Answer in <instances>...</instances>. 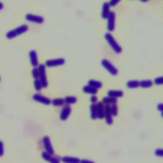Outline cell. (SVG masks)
Wrapping results in <instances>:
<instances>
[{"instance_id": "cell-39", "label": "cell", "mask_w": 163, "mask_h": 163, "mask_svg": "<svg viewBox=\"0 0 163 163\" xmlns=\"http://www.w3.org/2000/svg\"><path fill=\"white\" fill-rule=\"evenodd\" d=\"M0 80H1V77H0Z\"/></svg>"}, {"instance_id": "cell-6", "label": "cell", "mask_w": 163, "mask_h": 163, "mask_svg": "<svg viewBox=\"0 0 163 163\" xmlns=\"http://www.w3.org/2000/svg\"><path fill=\"white\" fill-rule=\"evenodd\" d=\"M25 19L27 21L33 22V23H36L38 24H42L44 22V18L42 16L34 15L31 14H27L25 16Z\"/></svg>"}, {"instance_id": "cell-25", "label": "cell", "mask_w": 163, "mask_h": 163, "mask_svg": "<svg viewBox=\"0 0 163 163\" xmlns=\"http://www.w3.org/2000/svg\"><path fill=\"white\" fill-rule=\"evenodd\" d=\"M110 112L112 116H117L118 114V106L116 104L111 105L110 107Z\"/></svg>"}, {"instance_id": "cell-32", "label": "cell", "mask_w": 163, "mask_h": 163, "mask_svg": "<svg viewBox=\"0 0 163 163\" xmlns=\"http://www.w3.org/2000/svg\"><path fill=\"white\" fill-rule=\"evenodd\" d=\"M98 98L96 95H92V96L90 98V102L92 104H96L98 103Z\"/></svg>"}, {"instance_id": "cell-22", "label": "cell", "mask_w": 163, "mask_h": 163, "mask_svg": "<svg viewBox=\"0 0 163 163\" xmlns=\"http://www.w3.org/2000/svg\"><path fill=\"white\" fill-rule=\"evenodd\" d=\"M117 103V98H111V97H105L103 99V103L105 105H114Z\"/></svg>"}, {"instance_id": "cell-37", "label": "cell", "mask_w": 163, "mask_h": 163, "mask_svg": "<svg viewBox=\"0 0 163 163\" xmlns=\"http://www.w3.org/2000/svg\"><path fill=\"white\" fill-rule=\"evenodd\" d=\"M3 7H4L3 4L2 2H0V10H2L3 8Z\"/></svg>"}, {"instance_id": "cell-10", "label": "cell", "mask_w": 163, "mask_h": 163, "mask_svg": "<svg viewBox=\"0 0 163 163\" xmlns=\"http://www.w3.org/2000/svg\"><path fill=\"white\" fill-rule=\"evenodd\" d=\"M29 57L30 59V63L33 68H35L39 65V61L38 58L37 52L35 50H32L29 52Z\"/></svg>"}, {"instance_id": "cell-13", "label": "cell", "mask_w": 163, "mask_h": 163, "mask_svg": "<svg viewBox=\"0 0 163 163\" xmlns=\"http://www.w3.org/2000/svg\"><path fill=\"white\" fill-rule=\"evenodd\" d=\"M110 5L108 2H104L102 5V17L103 19H107L110 13Z\"/></svg>"}, {"instance_id": "cell-28", "label": "cell", "mask_w": 163, "mask_h": 163, "mask_svg": "<svg viewBox=\"0 0 163 163\" xmlns=\"http://www.w3.org/2000/svg\"><path fill=\"white\" fill-rule=\"evenodd\" d=\"M42 158H43L45 161L49 162V161L50 160V159H51L52 155H50V154H49V153H47V152H43L42 154Z\"/></svg>"}, {"instance_id": "cell-4", "label": "cell", "mask_w": 163, "mask_h": 163, "mask_svg": "<svg viewBox=\"0 0 163 163\" xmlns=\"http://www.w3.org/2000/svg\"><path fill=\"white\" fill-rule=\"evenodd\" d=\"M101 64H102L103 68L106 70H107L111 75L115 76L118 74V73H119L118 70L107 59H102V61H101Z\"/></svg>"}, {"instance_id": "cell-24", "label": "cell", "mask_w": 163, "mask_h": 163, "mask_svg": "<svg viewBox=\"0 0 163 163\" xmlns=\"http://www.w3.org/2000/svg\"><path fill=\"white\" fill-rule=\"evenodd\" d=\"M51 104L54 106H61L64 105L63 98H55L51 101Z\"/></svg>"}, {"instance_id": "cell-17", "label": "cell", "mask_w": 163, "mask_h": 163, "mask_svg": "<svg viewBox=\"0 0 163 163\" xmlns=\"http://www.w3.org/2000/svg\"><path fill=\"white\" fill-rule=\"evenodd\" d=\"M91 111V118L93 120L98 119V108L96 104H92L90 106Z\"/></svg>"}, {"instance_id": "cell-36", "label": "cell", "mask_w": 163, "mask_h": 163, "mask_svg": "<svg viewBox=\"0 0 163 163\" xmlns=\"http://www.w3.org/2000/svg\"><path fill=\"white\" fill-rule=\"evenodd\" d=\"M157 110L162 113L163 111V105L162 103H159L158 105H157Z\"/></svg>"}, {"instance_id": "cell-8", "label": "cell", "mask_w": 163, "mask_h": 163, "mask_svg": "<svg viewBox=\"0 0 163 163\" xmlns=\"http://www.w3.org/2000/svg\"><path fill=\"white\" fill-rule=\"evenodd\" d=\"M42 142L43 144V147L44 149H45L46 152L47 153H49V154H50L51 155L54 154V150L53 149V147L51 143V141H50V139L49 136H45L42 139Z\"/></svg>"}, {"instance_id": "cell-31", "label": "cell", "mask_w": 163, "mask_h": 163, "mask_svg": "<svg viewBox=\"0 0 163 163\" xmlns=\"http://www.w3.org/2000/svg\"><path fill=\"white\" fill-rule=\"evenodd\" d=\"M61 162V159L59 158L58 157H51V159L49 161L50 163H60Z\"/></svg>"}, {"instance_id": "cell-26", "label": "cell", "mask_w": 163, "mask_h": 163, "mask_svg": "<svg viewBox=\"0 0 163 163\" xmlns=\"http://www.w3.org/2000/svg\"><path fill=\"white\" fill-rule=\"evenodd\" d=\"M34 87L36 91H42V89L43 88L42 85L41 83V82L40 81L39 79H36L34 81Z\"/></svg>"}, {"instance_id": "cell-12", "label": "cell", "mask_w": 163, "mask_h": 163, "mask_svg": "<svg viewBox=\"0 0 163 163\" xmlns=\"http://www.w3.org/2000/svg\"><path fill=\"white\" fill-rule=\"evenodd\" d=\"M71 113V108L70 106L69 105L64 106V108L61 112L60 117H59L61 121H66L67 119H68V117L70 115Z\"/></svg>"}, {"instance_id": "cell-34", "label": "cell", "mask_w": 163, "mask_h": 163, "mask_svg": "<svg viewBox=\"0 0 163 163\" xmlns=\"http://www.w3.org/2000/svg\"><path fill=\"white\" fill-rule=\"evenodd\" d=\"M4 154V144L2 141H0V157H2Z\"/></svg>"}, {"instance_id": "cell-18", "label": "cell", "mask_w": 163, "mask_h": 163, "mask_svg": "<svg viewBox=\"0 0 163 163\" xmlns=\"http://www.w3.org/2000/svg\"><path fill=\"white\" fill-rule=\"evenodd\" d=\"M82 91L84 93L91 94V95H96L98 93L97 89H96L89 85L83 86V89H82Z\"/></svg>"}, {"instance_id": "cell-15", "label": "cell", "mask_w": 163, "mask_h": 163, "mask_svg": "<svg viewBox=\"0 0 163 163\" xmlns=\"http://www.w3.org/2000/svg\"><path fill=\"white\" fill-rule=\"evenodd\" d=\"M107 94L109 97L118 98L123 96L124 92L121 91V90H109Z\"/></svg>"}, {"instance_id": "cell-14", "label": "cell", "mask_w": 163, "mask_h": 163, "mask_svg": "<svg viewBox=\"0 0 163 163\" xmlns=\"http://www.w3.org/2000/svg\"><path fill=\"white\" fill-rule=\"evenodd\" d=\"M98 108V118L99 119H103L105 118V105L102 102L97 103Z\"/></svg>"}, {"instance_id": "cell-21", "label": "cell", "mask_w": 163, "mask_h": 163, "mask_svg": "<svg viewBox=\"0 0 163 163\" xmlns=\"http://www.w3.org/2000/svg\"><path fill=\"white\" fill-rule=\"evenodd\" d=\"M126 86L129 89H137L139 87V81L136 80H129L126 83Z\"/></svg>"}, {"instance_id": "cell-23", "label": "cell", "mask_w": 163, "mask_h": 163, "mask_svg": "<svg viewBox=\"0 0 163 163\" xmlns=\"http://www.w3.org/2000/svg\"><path fill=\"white\" fill-rule=\"evenodd\" d=\"M64 103L67 105H73L77 103V98L75 96H66L64 99Z\"/></svg>"}, {"instance_id": "cell-38", "label": "cell", "mask_w": 163, "mask_h": 163, "mask_svg": "<svg viewBox=\"0 0 163 163\" xmlns=\"http://www.w3.org/2000/svg\"><path fill=\"white\" fill-rule=\"evenodd\" d=\"M139 1H140L141 2H143V3H147L149 0H139Z\"/></svg>"}, {"instance_id": "cell-30", "label": "cell", "mask_w": 163, "mask_h": 163, "mask_svg": "<svg viewBox=\"0 0 163 163\" xmlns=\"http://www.w3.org/2000/svg\"><path fill=\"white\" fill-rule=\"evenodd\" d=\"M154 154L157 157H163V150L161 149H157L155 150Z\"/></svg>"}, {"instance_id": "cell-1", "label": "cell", "mask_w": 163, "mask_h": 163, "mask_svg": "<svg viewBox=\"0 0 163 163\" xmlns=\"http://www.w3.org/2000/svg\"><path fill=\"white\" fill-rule=\"evenodd\" d=\"M105 39L106 41L108 42L110 47L113 49V50L116 54H119L122 52V48L120 45L117 43L113 35H112L110 33H105Z\"/></svg>"}, {"instance_id": "cell-20", "label": "cell", "mask_w": 163, "mask_h": 163, "mask_svg": "<svg viewBox=\"0 0 163 163\" xmlns=\"http://www.w3.org/2000/svg\"><path fill=\"white\" fill-rule=\"evenodd\" d=\"M153 81L151 80H143L139 82V87L143 89H147L152 87L153 86Z\"/></svg>"}, {"instance_id": "cell-35", "label": "cell", "mask_w": 163, "mask_h": 163, "mask_svg": "<svg viewBox=\"0 0 163 163\" xmlns=\"http://www.w3.org/2000/svg\"><path fill=\"white\" fill-rule=\"evenodd\" d=\"M80 163H95L94 161H91V160H88V159H82L80 160Z\"/></svg>"}, {"instance_id": "cell-16", "label": "cell", "mask_w": 163, "mask_h": 163, "mask_svg": "<svg viewBox=\"0 0 163 163\" xmlns=\"http://www.w3.org/2000/svg\"><path fill=\"white\" fill-rule=\"evenodd\" d=\"M61 161L63 163H80V160L78 157L64 156L61 158Z\"/></svg>"}, {"instance_id": "cell-7", "label": "cell", "mask_w": 163, "mask_h": 163, "mask_svg": "<svg viewBox=\"0 0 163 163\" xmlns=\"http://www.w3.org/2000/svg\"><path fill=\"white\" fill-rule=\"evenodd\" d=\"M115 19L116 14L114 12H110L107 18V30L110 32H113L115 29Z\"/></svg>"}, {"instance_id": "cell-5", "label": "cell", "mask_w": 163, "mask_h": 163, "mask_svg": "<svg viewBox=\"0 0 163 163\" xmlns=\"http://www.w3.org/2000/svg\"><path fill=\"white\" fill-rule=\"evenodd\" d=\"M66 60L63 58H57V59H48L45 63V65L49 68L50 67H56V66H63L65 64Z\"/></svg>"}, {"instance_id": "cell-2", "label": "cell", "mask_w": 163, "mask_h": 163, "mask_svg": "<svg viewBox=\"0 0 163 163\" xmlns=\"http://www.w3.org/2000/svg\"><path fill=\"white\" fill-rule=\"evenodd\" d=\"M28 30H29V27H28L27 25H21L14 30L8 31L6 34V37L9 40H11V39H13L17 36L24 34V33L28 31Z\"/></svg>"}, {"instance_id": "cell-27", "label": "cell", "mask_w": 163, "mask_h": 163, "mask_svg": "<svg viewBox=\"0 0 163 163\" xmlns=\"http://www.w3.org/2000/svg\"><path fill=\"white\" fill-rule=\"evenodd\" d=\"M31 74H32L33 78H34L35 80L39 79V71L37 67L33 68V69L31 71Z\"/></svg>"}, {"instance_id": "cell-11", "label": "cell", "mask_w": 163, "mask_h": 163, "mask_svg": "<svg viewBox=\"0 0 163 163\" xmlns=\"http://www.w3.org/2000/svg\"><path fill=\"white\" fill-rule=\"evenodd\" d=\"M110 105H105V119L108 125H111L113 124V118L110 110Z\"/></svg>"}, {"instance_id": "cell-19", "label": "cell", "mask_w": 163, "mask_h": 163, "mask_svg": "<svg viewBox=\"0 0 163 163\" xmlns=\"http://www.w3.org/2000/svg\"><path fill=\"white\" fill-rule=\"evenodd\" d=\"M88 85L91 86L92 87H93L96 89H97V90L101 89L103 86V84L102 82L98 81V80H93V79L89 80Z\"/></svg>"}, {"instance_id": "cell-9", "label": "cell", "mask_w": 163, "mask_h": 163, "mask_svg": "<svg viewBox=\"0 0 163 163\" xmlns=\"http://www.w3.org/2000/svg\"><path fill=\"white\" fill-rule=\"evenodd\" d=\"M33 99L45 105H49L51 104V100L50 98L40 94H35L33 96Z\"/></svg>"}, {"instance_id": "cell-29", "label": "cell", "mask_w": 163, "mask_h": 163, "mask_svg": "<svg viewBox=\"0 0 163 163\" xmlns=\"http://www.w3.org/2000/svg\"><path fill=\"white\" fill-rule=\"evenodd\" d=\"M156 86H161L163 84V78L162 77H157L155 78L154 82Z\"/></svg>"}, {"instance_id": "cell-3", "label": "cell", "mask_w": 163, "mask_h": 163, "mask_svg": "<svg viewBox=\"0 0 163 163\" xmlns=\"http://www.w3.org/2000/svg\"><path fill=\"white\" fill-rule=\"evenodd\" d=\"M38 66L39 71V80L41 82L43 88H47L49 83L46 74V66L44 64H39Z\"/></svg>"}, {"instance_id": "cell-33", "label": "cell", "mask_w": 163, "mask_h": 163, "mask_svg": "<svg viewBox=\"0 0 163 163\" xmlns=\"http://www.w3.org/2000/svg\"><path fill=\"white\" fill-rule=\"evenodd\" d=\"M121 1V0H110V2H108V3L110 5V7H115L116 5L119 3Z\"/></svg>"}]
</instances>
